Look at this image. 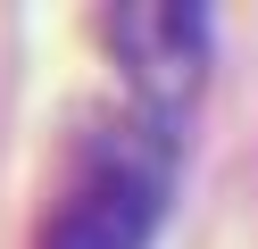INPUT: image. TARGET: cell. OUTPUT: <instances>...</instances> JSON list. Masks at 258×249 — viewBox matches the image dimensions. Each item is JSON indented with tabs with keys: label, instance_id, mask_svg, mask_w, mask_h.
Instances as JSON below:
<instances>
[{
	"label": "cell",
	"instance_id": "cell-2",
	"mask_svg": "<svg viewBox=\"0 0 258 249\" xmlns=\"http://www.w3.org/2000/svg\"><path fill=\"white\" fill-rule=\"evenodd\" d=\"M100 33H108V58L125 66V83L158 116L183 108L208 75V17L191 0H125V9H108Z\"/></svg>",
	"mask_w": 258,
	"mask_h": 249
},
{
	"label": "cell",
	"instance_id": "cell-1",
	"mask_svg": "<svg viewBox=\"0 0 258 249\" xmlns=\"http://www.w3.org/2000/svg\"><path fill=\"white\" fill-rule=\"evenodd\" d=\"M167 208V141H108L92 183L42 224V249H142Z\"/></svg>",
	"mask_w": 258,
	"mask_h": 249
}]
</instances>
